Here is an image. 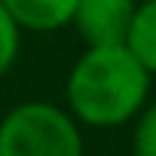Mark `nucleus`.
<instances>
[{
    "label": "nucleus",
    "mask_w": 156,
    "mask_h": 156,
    "mask_svg": "<svg viewBox=\"0 0 156 156\" xmlns=\"http://www.w3.org/2000/svg\"><path fill=\"white\" fill-rule=\"evenodd\" d=\"M153 76L122 46H86L64 80V110L86 129L132 122L150 95Z\"/></svg>",
    "instance_id": "1"
},
{
    "label": "nucleus",
    "mask_w": 156,
    "mask_h": 156,
    "mask_svg": "<svg viewBox=\"0 0 156 156\" xmlns=\"http://www.w3.org/2000/svg\"><path fill=\"white\" fill-rule=\"evenodd\" d=\"M0 156H86L83 126L52 101H22L0 116Z\"/></svg>",
    "instance_id": "2"
},
{
    "label": "nucleus",
    "mask_w": 156,
    "mask_h": 156,
    "mask_svg": "<svg viewBox=\"0 0 156 156\" xmlns=\"http://www.w3.org/2000/svg\"><path fill=\"white\" fill-rule=\"evenodd\" d=\"M138 0H76L73 28L86 46H116L126 43Z\"/></svg>",
    "instance_id": "3"
},
{
    "label": "nucleus",
    "mask_w": 156,
    "mask_h": 156,
    "mask_svg": "<svg viewBox=\"0 0 156 156\" xmlns=\"http://www.w3.org/2000/svg\"><path fill=\"white\" fill-rule=\"evenodd\" d=\"M19 31L52 34L73 22L76 0H0Z\"/></svg>",
    "instance_id": "4"
},
{
    "label": "nucleus",
    "mask_w": 156,
    "mask_h": 156,
    "mask_svg": "<svg viewBox=\"0 0 156 156\" xmlns=\"http://www.w3.org/2000/svg\"><path fill=\"white\" fill-rule=\"evenodd\" d=\"M122 46L141 61V67L150 76H156V0H141L135 6Z\"/></svg>",
    "instance_id": "5"
},
{
    "label": "nucleus",
    "mask_w": 156,
    "mask_h": 156,
    "mask_svg": "<svg viewBox=\"0 0 156 156\" xmlns=\"http://www.w3.org/2000/svg\"><path fill=\"white\" fill-rule=\"evenodd\" d=\"M132 122V156H156V101L144 104Z\"/></svg>",
    "instance_id": "6"
},
{
    "label": "nucleus",
    "mask_w": 156,
    "mask_h": 156,
    "mask_svg": "<svg viewBox=\"0 0 156 156\" xmlns=\"http://www.w3.org/2000/svg\"><path fill=\"white\" fill-rule=\"evenodd\" d=\"M19 52H22V31L9 19V12L3 9V3H0V76H6L16 67Z\"/></svg>",
    "instance_id": "7"
}]
</instances>
